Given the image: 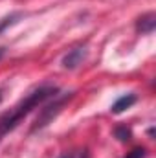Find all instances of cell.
Returning <instances> with one entry per match:
<instances>
[{
	"label": "cell",
	"mask_w": 156,
	"mask_h": 158,
	"mask_svg": "<svg viewBox=\"0 0 156 158\" xmlns=\"http://www.w3.org/2000/svg\"><path fill=\"white\" fill-rule=\"evenodd\" d=\"M51 94H55V88L53 86H40L37 90H33L26 99H22L15 109H11L6 116H2L0 118V140H2L4 134H7L11 129H15L17 123L24 118L28 112H31V109H35L37 105H40Z\"/></svg>",
	"instance_id": "cell-1"
},
{
	"label": "cell",
	"mask_w": 156,
	"mask_h": 158,
	"mask_svg": "<svg viewBox=\"0 0 156 158\" xmlns=\"http://www.w3.org/2000/svg\"><path fill=\"white\" fill-rule=\"evenodd\" d=\"M84 48H76V50H72L64 59H63V64H64V68H76L77 64H81V61L84 59Z\"/></svg>",
	"instance_id": "cell-2"
},
{
	"label": "cell",
	"mask_w": 156,
	"mask_h": 158,
	"mask_svg": "<svg viewBox=\"0 0 156 158\" xmlns=\"http://www.w3.org/2000/svg\"><path fill=\"white\" fill-rule=\"evenodd\" d=\"M134 101H136V96H132V94L121 96V98L117 99L116 103L112 105V112H114V114H119V112H123V110L130 109V107L134 105Z\"/></svg>",
	"instance_id": "cell-3"
},
{
	"label": "cell",
	"mask_w": 156,
	"mask_h": 158,
	"mask_svg": "<svg viewBox=\"0 0 156 158\" xmlns=\"http://www.w3.org/2000/svg\"><path fill=\"white\" fill-rule=\"evenodd\" d=\"M154 26H156L154 13H147L138 20V31H142V33H151L154 30Z\"/></svg>",
	"instance_id": "cell-4"
},
{
	"label": "cell",
	"mask_w": 156,
	"mask_h": 158,
	"mask_svg": "<svg viewBox=\"0 0 156 158\" xmlns=\"http://www.w3.org/2000/svg\"><path fill=\"white\" fill-rule=\"evenodd\" d=\"M15 19H18V15H11V17H6V19H2L0 20V33L7 28V26H11L13 22H15Z\"/></svg>",
	"instance_id": "cell-5"
},
{
	"label": "cell",
	"mask_w": 156,
	"mask_h": 158,
	"mask_svg": "<svg viewBox=\"0 0 156 158\" xmlns=\"http://www.w3.org/2000/svg\"><path fill=\"white\" fill-rule=\"evenodd\" d=\"M125 158H145V149L143 147H136V149H132Z\"/></svg>",
	"instance_id": "cell-6"
},
{
	"label": "cell",
	"mask_w": 156,
	"mask_h": 158,
	"mask_svg": "<svg viewBox=\"0 0 156 158\" xmlns=\"http://www.w3.org/2000/svg\"><path fill=\"white\" fill-rule=\"evenodd\" d=\"M116 136L121 140V142H125V140H129L130 131H129V129H125V127H119V129H116Z\"/></svg>",
	"instance_id": "cell-7"
},
{
	"label": "cell",
	"mask_w": 156,
	"mask_h": 158,
	"mask_svg": "<svg viewBox=\"0 0 156 158\" xmlns=\"http://www.w3.org/2000/svg\"><path fill=\"white\" fill-rule=\"evenodd\" d=\"M61 158H79V156H77V155H72V153H70V155H63Z\"/></svg>",
	"instance_id": "cell-8"
},
{
	"label": "cell",
	"mask_w": 156,
	"mask_h": 158,
	"mask_svg": "<svg viewBox=\"0 0 156 158\" xmlns=\"http://www.w3.org/2000/svg\"><path fill=\"white\" fill-rule=\"evenodd\" d=\"M4 57V48H0V59Z\"/></svg>",
	"instance_id": "cell-9"
}]
</instances>
